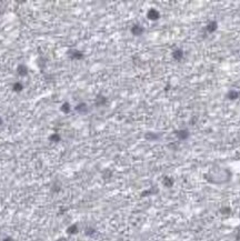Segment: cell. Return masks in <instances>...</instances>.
I'll return each mask as SVG.
<instances>
[{"mask_svg":"<svg viewBox=\"0 0 240 241\" xmlns=\"http://www.w3.org/2000/svg\"><path fill=\"white\" fill-rule=\"evenodd\" d=\"M147 18L149 19V20H151V21H156V20H158V19L160 18V12H159L157 9L151 8V9L148 10Z\"/></svg>","mask_w":240,"mask_h":241,"instance_id":"cell-1","label":"cell"},{"mask_svg":"<svg viewBox=\"0 0 240 241\" xmlns=\"http://www.w3.org/2000/svg\"><path fill=\"white\" fill-rule=\"evenodd\" d=\"M68 56H69L71 59H74V60H80L83 58V54L81 52V51L79 50H74V49H72V50H70L69 52H68Z\"/></svg>","mask_w":240,"mask_h":241,"instance_id":"cell-2","label":"cell"},{"mask_svg":"<svg viewBox=\"0 0 240 241\" xmlns=\"http://www.w3.org/2000/svg\"><path fill=\"white\" fill-rule=\"evenodd\" d=\"M189 135L190 133L187 129H181V130L176 131V136H177V138L180 139V140H186V139H188Z\"/></svg>","mask_w":240,"mask_h":241,"instance_id":"cell-3","label":"cell"},{"mask_svg":"<svg viewBox=\"0 0 240 241\" xmlns=\"http://www.w3.org/2000/svg\"><path fill=\"white\" fill-rule=\"evenodd\" d=\"M143 31H145V28L142 26H140V25H134V26L131 27V33L134 36H141Z\"/></svg>","mask_w":240,"mask_h":241,"instance_id":"cell-4","label":"cell"},{"mask_svg":"<svg viewBox=\"0 0 240 241\" xmlns=\"http://www.w3.org/2000/svg\"><path fill=\"white\" fill-rule=\"evenodd\" d=\"M217 29H218L217 21H210V22L206 26V30H207V32H209V33H213V32H215Z\"/></svg>","mask_w":240,"mask_h":241,"instance_id":"cell-5","label":"cell"},{"mask_svg":"<svg viewBox=\"0 0 240 241\" xmlns=\"http://www.w3.org/2000/svg\"><path fill=\"white\" fill-rule=\"evenodd\" d=\"M172 58L177 61H179L184 58V50L182 49H175L172 51Z\"/></svg>","mask_w":240,"mask_h":241,"instance_id":"cell-6","label":"cell"},{"mask_svg":"<svg viewBox=\"0 0 240 241\" xmlns=\"http://www.w3.org/2000/svg\"><path fill=\"white\" fill-rule=\"evenodd\" d=\"M162 183H163V186L167 187V188H170V187L173 186L175 180H173V178L169 177V176H166V177H163V179H162Z\"/></svg>","mask_w":240,"mask_h":241,"instance_id":"cell-7","label":"cell"},{"mask_svg":"<svg viewBox=\"0 0 240 241\" xmlns=\"http://www.w3.org/2000/svg\"><path fill=\"white\" fill-rule=\"evenodd\" d=\"M239 97H240V92L237 90H230L227 93V98H228L229 100H237Z\"/></svg>","mask_w":240,"mask_h":241,"instance_id":"cell-8","label":"cell"},{"mask_svg":"<svg viewBox=\"0 0 240 241\" xmlns=\"http://www.w3.org/2000/svg\"><path fill=\"white\" fill-rule=\"evenodd\" d=\"M17 72H18L19 76L25 77V76H27L28 75V68L25 66V64H19L18 68H17Z\"/></svg>","mask_w":240,"mask_h":241,"instance_id":"cell-9","label":"cell"},{"mask_svg":"<svg viewBox=\"0 0 240 241\" xmlns=\"http://www.w3.org/2000/svg\"><path fill=\"white\" fill-rule=\"evenodd\" d=\"M76 111H78L79 114H86L88 111V107L86 103H83V102H81V103H79L77 107H76Z\"/></svg>","mask_w":240,"mask_h":241,"instance_id":"cell-10","label":"cell"},{"mask_svg":"<svg viewBox=\"0 0 240 241\" xmlns=\"http://www.w3.org/2000/svg\"><path fill=\"white\" fill-rule=\"evenodd\" d=\"M106 102H107V98L105 97V96H102V95L97 96V98H96V105L102 106V105H105Z\"/></svg>","mask_w":240,"mask_h":241,"instance_id":"cell-11","label":"cell"},{"mask_svg":"<svg viewBox=\"0 0 240 241\" xmlns=\"http://www.w3.org/2000/svg\"><path fill=\"white\" fill-rule=\"evenodd\" d=\"M145 138H146L147 140H157V139H159V135L153 133V132H147V133L145 135Z\"/></svg>","mask_w":240,"mask_h":241,"instance_id":"cell-12","label":"cell"},{"mask_svg":"<svg viewBox=\"0 0 240 241\" xmlns=\"http://www.w3.org/2000/svg\"><path fill=\"white\" fill-rule=\"evenodd\" d=\"M67 232H68L69 234H76V233L78 232V226H77V224L70 226V227L67 229Z\"/></svg>","mask_w":240,"mask_h":241,"instance_id":"cell-13","label":"cell"},{"mask_svg":"<svg viewBox=\"0 0 240 241\" xmlns=\"http://www.w3.org/2000/svg\"><path fill=\"white\" fill-rule=\"evenodd\" d=\"M60 110H61L64 114H68V112H70V105L68 102H65L64 105L60 107Z\"/></svg>","mask_w":240,"mask_h":241,"instance_id":"cell-14","label":"cell"},{"mask_svg":"<svg viewBox=\"0 0 240 241\" xmlns=\"http://www.w3.org/2000/svg\"><path fill=\"white\" fill-rule=\"evenodd\" d=\"M12 88H14V91H16V92H20V91L23 89V86L20 83V82H16Z\"/></svg>","mask_w":240,"mask_h":241,"instance_id":"cell-15","label":"cell"},{"mask_svg":"<svg viewBox=\"0 0 240 241\" xmlns=\"http://www.w3.org/2000/svg\"><path fill=\"white\" fill-rule=\"evenodd\" d=\"M85 233L87 234L88 237H93L95 233H96V230L93 229V228H90V227H88V228H86V231H85Z\"/></svg>","mask_w":240,"mask_h":241,"instance_id":"cell-16","label":"cell"},{"mask_svg":"<svg viewBox=\"0 0 240 241\" xmlns=\"http://www.w3.org/2000/svg\"><path fill=\"white\" fill-rule=\"evenodd\" d=\"M51 141H55V142H57V141H60V136L58 135V133H53V135H51L50 138H49Z\"/></svg>","mask_w":240,"mask_h":241,"instance_id":"cell-17","label":"cell"},{"mask_svg":"<svg viewBox=\"0 0 240 241\" xmlns=\"http://www.w3.org/2000/svg\"><path fill=\"white\" fill-rule=\"evenodd\" d=\"M220 212H221L222 214H229L231 212V209L229 207H223V208H221Z\"/></svg>","mask_w":240,"mask_h":241,"instance_id":"cell-18","label":"cell"},{"mask_svg":"<svg viewBox=\"0 0 240 241\" xmlns=\"http://www.w3.org/2000/svg\"><path fill=\"white\" fill-rule=\"evenodd\" d=\"M4 241H14V239H11V238H9V237H8V238H6Z\"/></svg>","mask_w":240,"mask_h":241,"instance_id":"cell-19","label":"cell"},{"mask_svg":"<svg viewBox=\"0 0 240 241\" xmlns=\"http://www.w3.org/2000/svg\"><path fill=\"white\" fill-rule=\"evenodd\" d=\"M1 123H2V120H1V118H0V124H1Z\"/></svg>","mask_w":240,"mask_h":241,"instance_id":"cell-20","label":"cell"},{"mask_svg":"<svg viewBox=\"0 0 240 241\" xmlns=\"http://www.w3.org/2000/svg\"><path fill=\"white\" fill-rule=\"evenodd\" d=\"M239 217H240V213H239Z\"/></svg>","mask_w":240,"mask_h":241,"instance_id":"cell-21","label":"cell"}]
</instances>
